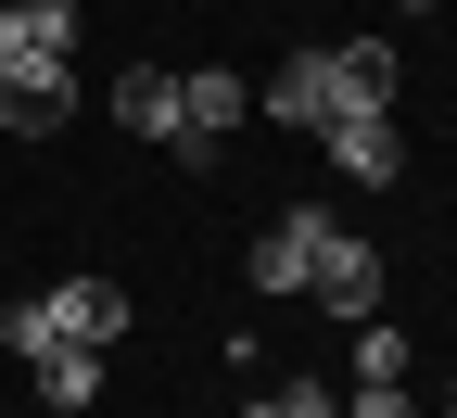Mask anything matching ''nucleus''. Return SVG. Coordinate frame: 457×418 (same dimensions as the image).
Returning a JSON list of instances; mask_svg holds the SVG:
<instances>
[{"instance_id": "1", "label": "nucleus", "mask_w": 457, "mask_h": 418, "mask_svg": "<svg viewBox=\"0 0 457 418\" xmlns=\"http://www.w3.org/2000/svg\"><path fill=\"white\" fill-rule=\"evenodd\" d=\"M369 102H394V38H318V51H293L267 89H254V114H279V127H330V114H369Z\"/></svg>"}, {"instance_id": "2", "label": "nucleus", "mask_w": 457, "mask_h": 418, "mask_svg": "<svg viewBox=\"0 0 457 418\" xmlns=\"http://www.w3.org/2000/svg\"><path fill=\"white\" fill-rule=\"evenodd\" d=\"M64 342H128V291H114V279H51V291H26V305L13 317H0V355H26V368H38V355H64Z\"/></svg>"}, {"instance_id": "3", "label": "nucleus", "mask_w": 457, "mask_h": 418, "mask_svg": "<svg viewBox=\"0 0 457 418\" xmlns=\"http://www.w3.org/2000/svg\"><path fill=\"white\" fill-rule=\"evenodd\" d=\"M242 114H254L242 77H228V64H191V77H179V127H165V152H179V165H216L228 140H242Z\"/></svg>"}, {"instance_id": "4", "label": "nucleus", "mask_w": 457, "mask_h": 418, "mask_svg": "<svg viewBox=\"0 0 457 418\" xmlns=\"http://www.w3.org/2000/svg\"><path fill=\"white\" fill-rule=\"evenodd\" d=\"M343 242V216L330 203H279V228L254 242V291H279V305H293V291H318V254Z\"/></svg>"}, {"instance_id": "5", "label": "nucleus", "mask_w": 457, "mask_h": 418, "mask_svg": "<svg viewBox=\"0 0 457 418\" xmlns=\"http://www.w3.org/2000/svg\"><path fill=\"white\" fill-rule=\"evenodd\" d=\"M77 64V0H0V89Z\"/></svg>"}, {"instance_id": "6", "label": "nucleus", "mask_w": 457, "mask_h": 418, "mask_svg": "<svg viewBox=\"0 0 457 418\" xmlns=\"http://www.w3.org/2000/svg\"><path fill=\"white\" fill-rule=\"evenodd\" d=\"M318 152H330V177H343V191H394V177H407L394 102H369V114H330V127H318Z\"/></svg>"}, {"instance_id": "7", "label": "nucleus", "mask_w": 457, "mask_h": 418, "mask_svg": "<svg viewBox=\"0 0 457 418\" xmlns=\"http://www.w3.org/2000/svg\"><path fill=\"white\" fill-rule=\"evenodd\" d=\"M318 305H330V317H381V254L356 242V228L318 254Z\"/></svg>"}, {"instance_id": "8", "label": "nucleus", "mask_w": 457, "mask_h": 418, "mask_svg": "<svg viewBox=\"0 0 457 418\" xmlns=\"http://www.w3.org/2000/svg\"><path fill=\"white\" fill-rule=\"evenodd\" d=\"M114 127H128V140H165V127H179V77H165V64H128V77H114Z\"/></svg>"}, {"instance_id": "9", "label": "nucleus", "mask_w": 457, "mask_h": 418, "mask_svg": "<svg viewBox=\"0 0 457 418\" xmlns=\"http://www.w3.org/2000/svg\"><path fill=\"white\" fill-rule=\"evenodd\" d=\"M64 102H77V64H64V77H13V89H0V127H13V140H51Z\"/></svg>"}, {"instance_id": "10", "label": "nucleus", "mask_w": 457, "mask_h": 418, "mask_svg": "<svg viewBox=\"0 0 457 418\" xmlns=\"http://www.w3.org/2000/svg\"><path fill=\"white\" fill-rule=\"evenodd\" d=\"M38 406H102V342H64V355H38Z\"/></svg>"}, {"instance_id": "11", "label": "nucleus", "mask_w": 457, "mask_h": 418, "mask_svg": "<svg viewBox=\"0 0 457 418\" xmlns=\"http://www.w3.org/2000/svg\"><path fill=\"white\" fill-rule=\"evenodd\" d=\"M356 381H407V330L394 317H356Z\"/></svg>"}, {"instance_id": "12", "label": "nucleus", "mask_w": 457, "mask_h": 418, "mask_svg": "<svg viewBox=\"0 0 457 418\" xmlns=\"http://www.w3.org/2000/svg\"><path fill=\"white\" fill-rule=\"evenodd\" d=\"M228 418H343V393H318V381H279V393H254V406H228Z\"/></svg>"}, {"instance_id": "13", "label": "nucleus", "mask_w": 457, "mask_h": 418, "mask_svg": "<svg viewBox=\"0 0 457 418\" xmlns=\"http://www.w3.org/2000/svg\"><path fill=\"white\" fill-rule=\"evenodd\" d=\"M343 418H420V393H407V381H356V393H343Z\"/></svg>"}, {"instance_id": "14", "label": "nucleus", "mask_w": 457, "mask_h": 418, "mask_svg": "<svg viewBox=\"0 0 457 418\" xmlns=\"http://www.w3.org/2000/svg\"><path fill=\"white\" fill-rule=\"evenodd\" d=\"M407 13H445V0H407Z\"/></svg>"}, {"instance_id": "15", "label": "nucleus", "mask_w": 457, "mask_h": 418, "mask_svg": "<svg viewBox=\"0 0 457 418\" xmlns=\"http://www.w3.org/2000/svg\"><path fill=\"white\" fill-rule=\"evenodd\" d=\"M445 418H457V393H445Z\"/></svg>"}]
</instances>
